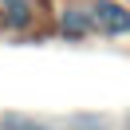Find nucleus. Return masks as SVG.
<instances>
[{
	"mask_svg": "<svg viewBox=\"0 0 130 130\" xmlns=\"http://www.w3.org/2000/svg\"><path fill=\"white\" fill-rule=\"evenodd\" d=\"M91 20L103 36H126L130 32V8L118 0H91Z\"/></svg>",
	"mask_w": 130,
	"mask_h": 130,
	"instance_id": "nucleus-1",
	"label": "nucleus"
},
{
	"mask_svg": "<svg viewBox=\"0 0 130 130\" xmlns=\"http://www.w3.org/2000/svg\"><path fill=\"white\" fill-rule=\"evenodd\" d=\"M59 32H63L67 40H83L87 32H95L91 4H87V8H83V4H67V8L59 12Z\"/></svg>",
	"mask_w": 130,
	"mask_h": 130,
	"instance_id": "nucleus-2",
	"label": "nucleus"
},
{
	"mask_svg": "<svg viewBox=\"0 0 130 130\" xmlns=\"http://www.w3.org/2000/svg\"><path fill=\"white\" fill-rule=\"evenodd\" d=\"M4 24L8 28H28L32 24V0H0Z\"/></svg>",
	"mask_w": 130,
	"mask_h": 130,
	"instance_id": "nucleus-3",
	"label": "nucleus"
}]
</instances>
